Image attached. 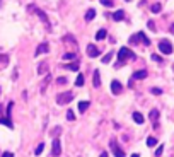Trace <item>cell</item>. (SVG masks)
<instances>
[{
    "label": "cell",
    "instance_id": "9",
    "mask_svg": "<svg viewBox=\"0 0 174 157\" xmlns=\"http://www.w3.org/2000/svg\"><path fill=\"white\" fill-rule=\"evenodd\" d=\"M34 12L38 14V17H39V19H41V20H43V22L46 24V27L50 29V20H48V17H46V14H44L43 10H39V9H36V7H34Z\"/></svg>",
    "mask_w": 174,
    "mask_h": 157
},
{
    "label": "cell",
    "instance_id": "32",
    "mask_svg": "<svg viewBox=\"0 0 174 157\" xmlns=\"http://www.w3.org/2000/svg\"><path fill=\"white\" fill-rule=\"evenodd\" d=\"M104 7H113V0H99Z\"/></svg>",
    "mask_w": 174,
    "mask_h": 157
},
{
    "label": "cell",
    "instance_id": "28",
    "mask_svg": "<svg viewBox=\"0 0 174 157\" xmlns=\"http://www.w3.org/2000/svg\"><path fill=\"white\" fill-rule=\"evenodd\" d=\"M150 9H152V12H154V14H159V12H160V9H162V5H160V3H154Z\"/></svg>",
    "mask_w": 174,
    "mask_h": 157
},
{
    "label": "cell",
    "instance_id": "22",
    "mask_svg": "<svg viewBox=\"0 0 174 157\" xmlns=\"http://www.w3.org/2000/svg\"><path fill=\"white\" fill-rule=\"evenodd\" d=\"M106 34H108V33H106V29H99V31H97V34H96V39H97V41H101V39L106 38Z\"/></svg>",
    "mask_w": 174,
    "mask_h": 157
},
{
    "label": "cell",
    "instance_id": "45",
    "mask_svg": "<svg viewBox=\"0 0 174 157\" xmlns=\"http://www.w3.org/2000/svg\"><path fill=\"white\" fill-rule=\"evenodd\" d=\"M126 2H130V0H126Z\"/></svg>",
    "mask_w": 174,
    "mask_h": 157
},
{
    "label": "cell",
    "instance_id": "23",
    "mask_svg": "<svg viewBox=\"0 0 174 157\" xmlns=\"http://www.w3.org/2000/svg\"><path fill=\"white\" fill-rule=\"evenodd\" d=\"M63 41H65V43L68 41V43H72V44H77V41H75V38H74L72 34H67V36H63Z\"/></svg>",
    "mask_w": 174,
    "mask_h": 157
},
{
    "label": "cell",
    "instance_id": "33",
    "mask_svg": "<svg viewBox=\"0 0 174 157\" xmlns=\"http://www.w3.org/2000/svg\"><path fill=\"white\" fill-rule=\"evenodd\" d=\"M60 132H61V128H60V126H57V128H55V130H53V132H51V137L58 138V133H60Z\"/></svg>",
    "mask_w": 174,
    "mask_h": 157
},
{
    "label": "cell",
    "instance_id": "43",
    "mask_svg": "<svg viewBox=\"0 0 174 157\" xmlns=\"http://www.w3.org/2000/svg\"><path fill=\"white\" fill-rule=\"evenodd\" d=\"M171 33H173V34H174V24H173V26H171Z\"/></svg>",
    "mask_w": 174,
    "mask_h": 157
},
{
    "label": "cell",
    "instance_id": "17",
    "mask_svg": "<svg viewBox=\"0 0 174 157\" xmlns=\"http://www.w3.org/2000/svg\"><path fill=\"white\" fill-rule=\"evenodd\" d=\"M145 77H147V70H138V72H135V74H133V78H136V80L145 78Z\"/></svg>",
    "mask_w": 174,
    "mask_h": 157
},
{
    "label": "cell",
    "instance_id": "19",
    "mask_svg": "<svg viewBox=\"0 0 174 157\" xmlns=\"http://www.w3.org/2000/svg\"><path fill=\"white\" fill-rule=\"evenodd\" d=\"M113 19L115 20H123L125 19V12H123V10H116L115 14H113Z\"/></svg>",
    "mask_w": 174,
    "mask_h": 157
},
{
    "label": "cell",
    "instance_id": "21",
    "mask_svg": "<svg viewBox=\"0 0 174 157\" xmlns=\"http://www.w3.org/2000/svg\"><path fill=\"white\" fill-rule=\"evenodd\" d=\"M65 68H68V70H72V72H77V70H78V63H77V61H74V63H67Z\"/></svg>",
    "mask_w": 174,
    "mask_h": 157
},
{
    "label": "cell",
    "instance_id": "24",
    "mask_svg": "<svg viewBox=\"0 0 174 157\" xmlns=\"http://www.w3.org/2000/svg\"><path fill=\"white\" fill-rule=\"evenodd\" d=\"M75 85H77V87H82V85H84V75H82V74H78V75H77Z\"/></svg>",
    "mask_w": 174,
    "mask_h": 157
},
{
    "label": "cell",
    "instance_id": "42",
    "mask_svg": "<svg viewBox=\"0 0 174 157\" xmlns=\"http://www.w3.org/2000/svg\"><path fill=\"white\" fill-rule=\"evenodd\" d=\"M99 157H108V152H102V154H101Z\"/></svg>",
    "mask_w": 174,
    "mask_h": 157
},
{
    "label": "cell",
    "instance_id": "36",
    "mask_svg": "<svg viewBox=\"0 0 174 157\" xmlns=\"http://www.w3.org/2000/svg\"><path fill=\"white\" fill-rule=\"evenodd\" d=\"M7 61H9V57H7V55H2V53H0V63H7Z\"/></svg>",
    "mask_w": 174,
    "mask_h": 157
},
{
    "label": "cell",
    "instance_id": "18",
    "mask_svg": "<svg viewBox=\"0 0 174 157\" xmlns=\"http://www.w3.org/2000/svg\"><path fill=\"white\" fill-rule=\"evenodd\" d=\"M136 36H138V39H140V41H142V43H143V44H145V46H149V44H150V39L147 38V36H145V34H143V33H138V34H136Z\"/></svg>",
    "mask_w": 174,
    "mask_h": 157
},
{
    "label": "cell",
    "instance_id": "12",
    "mask_svg": "<svg viewBox=\"0 0 174 157\" xmlns=\"http://www.w3.org/2000/svg\"><path fill=\"white\" fill-rule=\"evenodd\" d=\"M89 106H91L89 101H80V102H78V111H80V113H85Z\"/></svg>",
    "mask_w": 174,
    "mask_h": 157
},
{
    "label": "cell",
    "instance_id": "4",
    "mask_svg": "<svg viewBox=\"0 0 174 157\" xmlns=\"http://www.w3.org/2000/svg\"><path fill=\"white\" fill-rule=\"evenodd\" d=\"M159 50H160V53H164V55H171V53H173V44H171L167 39H162V41L159 43Z\"/></svg>",
    "mask_w": 174,
    "mask_h": 157
},
{
    "label": "cell",
    "instance_id": "37",
    "mask_svg": "<svg viewBox=\"0 0 174 157\" xmlns=\"http://www.w3.org/2000/svg\"><path fill=\"white\" fill-rule=\"evenodd\" d=\"M57 84H60V85L67 84V78H65V77H58V78H57Z\"/></svg>",
    "mask_w": 174,
    "mask_h": 157
},
{
    "label": "cell",
    "instance_id": "46",
    "mask_svg": "<svg viewBox=\"0 0 174 157\" xmlns=\"http://www.w3.org/2000/svg\"><path fill=\"white\" fill-rule=\"evenodd\" d=\"M173 68H174V67H173Z\"/></svg>",
    "mask_w": 174,
    "mask_h": 157
},
{
    "label": "cell",
    "instance_id": "3",
    "mask_svg": "<svg viewBox=\"0 0 174 157\" xmlns=\"http://www.w3.org/2000/svg\"><path fill=\"white\" fill-rule=\"evenodd\" d=\"M51 156L53 157L61 156V142H60V138H53V142H51Z\"/></svg>",
    "mask_w": 174,
    "mask_h": 157
},
{
    "label": "cell",
    "instance_id": "27",
    "mask_svg": "<svg viewBox=\"0 0 174 157\" xmlns=\"http://www.w3.org/2000/svg\"><path fill=\"white\" fill-rule=\"evenodd\" d=\"M113 55H115V53H111V51H109L108 55H104V57H102V63H109L111 58H113Z\"/></svg>",
    "mask_w": 174,
    "mask_h": 157
},
{
    "label": "cell",
    "instance_id": "1",
    "mask_svg": "<svg viewBox=\"0 0 174 157\" xmlns=\"http://www.w3.org/2000/svg\"><path fill=\"white\" fill-rule=\"evenodd\" d=\"M118 58H119V61L116 63V68L118 67H121L123 63H125V60H128V58H135V53L130 50V48H121L119 51H118Z\"/></svg>",
    "mask_w": 174,
    "mask_h": 157
},
{
    "label": "cell",
    "instance_id": "6",
    "mask_svg": "<svg viewBox=\"0 0 174 157\" xmlns=\"http://www.w3.org/2000/svg\"><path fill=\"white\" fill-rule=\"evenodd\" d=\"M121 91H123V85H121V82H118V80H113L111 82V92L118 96V94H121Z\"/></svg>",
    "mask_w": 174,
    "mask_h": 157
},
{
    "label": "cell",
    "instance_id": "35",
    "mask_svg": "<svg viewBox=\"0 0 174 157\" xmlns=\"http://www.w3.org/2000/svg\"><path fill=\"white\" fill-rule=\"evenodd\" d=\"M162 150H164V145H159V147H157V150H155V156H157V157L162 156Z\"/></svg>",
    "mask_w": 174,
    "mask_h": 157
},
{
    "label": "cell",
    "instance_id": "14",
    "mask_svg": "<svg viewBox=\"0 0 174 157\" xmlns=\"http://www.w3.org/2000/svg\"><path fill=\"white\" fill-rule=\"evenodd\" d=\"M133 121H135V123H138V125H142V123L145 121V118L142 116V113L135 111V113H133Z\"/></svg>",
    "mask_w": 174,
    "mask_h": 157
},
{
    "label": "cell",
    "instance_id": "38",
    "mask_svg": "<svg viewBox=\"0 0 174 157\" xmlns=\"http://www.w3.org/2000/svg\"><path fill=\"white\" fill-rule=\"evenodd\" d=\"M130 43H132V44H136V43H138V36H132V38H130Z\"/></svg>",
    "mask_w": 174,
    "mask_h": 157
},
{
    "label": "cell",
    "instance_id": "16",
    "mask_svg": "<svg viewBox=\"0 0 174 157\" xmlns=\"http://www.w3.org/2000/svg\"><path fill=\"white\" fill-rule=\"evenodd\" d=\"M94 17H96V10H94V9H89V10L85 12V20L89 22V20H92Z\"/></svg>",
    "mask_w": 174,
    "mask_h": 157
},
{
    "label": "cell",
    "instance_id": "13",
    "mask_svg": "<svg viewBox=\"0 0 174 157\" xmlns=\"http://www.w3.org/2000/svg\"><path fill=\"white\" fill-rule=\"evenodd\" d=\"M149 116H150V119L154 121V128H157V119H159V111H157V109H152Z\"/></svg>",
    "mask_w": 174,
    "mask_h": 157
},
{
    "label": "cell",
    "instance_id": "39",
    "mask_svg": "<svg viewBox=\"0 0 174 157\" xmlns=\"http://www.w3.org/2000/svg\"><path fill=\"white\" fill-rule=\"evenodd\" d=\"M147 26H149V27H150L152 31H155V24H154V20H149V24H147Z\"/></svg>",
    "mask_w": 174,
    "mask_h": 157
},
{
    "label": "cell",
    "instance_id": "5",
    "mask_svg": "<svg viewBox=\"0 0 174 157\" xmlns=\"http://www.w3.org/2000/svg\"><path fill=\"white\" fill-rule=\"evenodd\" d=\"M109 147H111V150H113L115 157H125V152L121 150V147L118 145V142H116V140H111V142H109Z\"/></svg>",
    "mask_w": 174,
    "mask_h": 157
},
{
    "label": "cell",
    "instance_id": "40",
    "mask_svg": "<svg viewBox=\"0 0 174 157\" xmlns=\"http://www.w3.org/2000/svg\"><path fill=\"white\" fill-rule=\"evenodd\" d=\"M0 157H14V154H12V152H3Z\"/></svg>",
    "mask_w": 174,
    "mask_h": 157
},
{
    "label": "cell",
    "instance_id": "34",
    "mask_svg": "<svg viewBox=\"0 0 174 157\" xmlns=\"http://www.w3.org/2000/svg\"><path fill=\"white\" fill-rule=\"evenodd\" d=\"M150 92L159 96V94H162V89H159V87H152V89H150Z\"/></svg>",
    "mask_w": 174,
    "mask_h": 157
},
{
    "label": "cell",
    "instance_id": "20",
    "mask_svg": "<svg viewBox=\"0 0 174 157\" xmlns=\"http://www.w3.org/2000/svg\"><path fill=\"white\" fill-rule=\"evenodd\" d=\"M0 123L5 125V126H9V128H14V123L10 121V118H0Z\"/></svg>",
    "mask_w": 174,
    "mask_h": 157
},
{
    "label": "cell",
    "instance_id": "10",
    "mask_svg": "<svg viewBox=\"0 0 174 157\" xmlns=\"http://www.w3.org/2000/svg\"><path fill=\"white\" fill-rule=\"evenodd\" d=\"M92 85L94 87H101V72L94 70V75H92Z\"/></svg>",
    "mask_w": 174,
    "mask_h": 157
},
{
    "label": "cell",
    "instance_id": "30",
    "mask_svg": "<svg viewBox=\"0 0 174 157\" xmlns=\"http://www.w3.org/2000/svg\"><path fill=\"white\" fill-rule=\"evenodd\" d=\"M67 119H68V121H74V119H75V115H74V111H72V109H68V111H67Z\"/></svg>",
    "mask_w": 174,
    "mask_h": 157
},
{
    "label": "cell",
    "instance_id": "25",
    "mask_svg": "<svg viewBox=\"0 0 174 157\" xmlns=\"http://www.w3.org/2000/svg\"><path fill=\"white\" fill-rule=\"evenodd\" d=\"M12 108H14V102L10 101V102L7 104V113H5V116L7 118H10V115H12Z\"/></svg>",
    "mask_w": 174,
    "mask_h": 157
},
{
    "label": "cell",
    "instance_id": "31",
    "mask_svg": "<svg viewBox=\"0 0 174 157\" xmlns=\"http://www.w3.org/2000/svg\"><path fill=\"white\" fill-rule=\"evenodd\" d=\"M43 149H44V143H39L38 147H36V150H34V154H36V156H39V154L43 152Z\"/></svg>",
    "mask_w": 174,
    "mask_h": 157
},
{
    "label": "cell",
    "instance_id": "29",
    "mask_svg": "<svg viewBox=\"0 0 174 157\" xmlns=\"http://www.w3.org/2000/svg\"><path fill=\"white\" fill-rule=\"evenodd\" d=\"M75 58H77L75 53H65V55H63V60H67V61H68V60H75Z\"/></svg>",
    "mask_w": 174,
    "mask_h": 157
},
{
    "label": "cell",
    "instance_id": "11",
    "mask_svg": "<svg viewBox=\"0 0 174 157\" xmlns=\"http://www.w3.org/2000/svg\"><path fill=\"white\" fill-rule=\"evenodd\" d=\"M38 74H39V75H44V74H48V61H41V63H39Z\"/></svg>",
    "mask_w": 174,
    "mask_h": 157
},
{
    "label": "cell",
    "instance_id": "41",
    "mask_svg": "<svg viewBox=\"0 0 174 157\" xmlns=\"http://www.w3.org/2000/svg\"><path fill=\"white\" fill-rule=\"evenodd\" d=\"M152 60H154V61H162V60H160V57H159V55H152Z\"/></svg>",
    "mask_w": 174,
    "mask_h": 157
},
{
    "label": "cell",
    "instance_id": "44",
    "mask_svg": "<svg viewBox=\"0 0 174 157\" xmlns=\"http://www.w3.org/2000/svg\"><path fill=\"white\" fill-rule=\"evenodd\" d=\"M132 157H140V156H138V154H133V156H132Z\"/></svg>",
    "mask_w": 174,
    "mask_h": 157
},
{
    "label": "cell",
    "instance_id": "26",
    "mask_svg": "<svg viewBox=\"0 0 174 157\" xmlns=\"http://www.w3.org/2000/svg\"><path fill=\"white\" fill-rule=\"evenodd\" d=\"M147 145H149V147H155V145H157V138L149 137L147 138Z\"/></svg>",
    "mask_w": 174,
    "mask_h": 157
},
{
    "label": "cell",
    "instance_id": "2",
    "mask_svg": "<svg viewBox=\"0 0 174 157\" xmlns=\"http://www.w3.org/2000/svg\"><path fill=\"white\" fill-rule=\"evenodd\" d=\"M74 99V92H61V94H58L57 96V102L60 104V106H65V104H68L70 101Z\"/></svg>",
    "mask_w": 174,
    "mask_h": 157
},
{
    "label": "cell",
    "instance_id": "15",
    "mask_svg": "<svg viewBox=\"0 0 174 157\" xmlns=\"http://www.w3.org/2000/svg\"><path fill=\"white\" fill-rule=\"evenodd\" d=\"M50 80H51V75H46V77H44V80H43V84H41V92H43V94L46 92V87H48Z\"/></svg>",
    "mask_w": 174,
    "mask_h": 157
},
{
    "label": "cell",
    "instance_id": "8",
    "mask_svg": "<svg viewBox=\"0 0 174 157\" xmlns=\"http://www.w3.org/2000/svg\"><path fill=\"white\" fill-rule=\"evenodd\" d=\"M48 51H50V46H48V43H41L38 48H36V57L43 55V53H48Z\"/></svg>",
    "mask_w": 174,
    "mask_h": 157
},
{
    "label": "cell",
    "instance_id": "7",
    "mask_svg": "<svg viewBox=\"0 0 174 157\" xmlns=\"http://www.w3.org/2000/svg\"><path fill=\"white\" fill-rule=\"evenodd\" d=\"M87 55H89L91 58H96V57H99V48H96L94 44H87Z\"/></svg>",
    "mask_w": 174,
    "mask_h": 157
}]
</instances>
